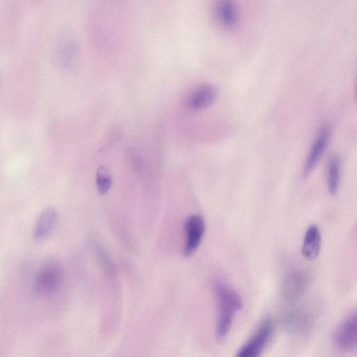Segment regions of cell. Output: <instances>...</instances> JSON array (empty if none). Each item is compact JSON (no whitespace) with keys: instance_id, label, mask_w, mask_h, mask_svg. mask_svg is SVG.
<instances>
[{"instance_id":"6da1fadb","label":"cell","mask_w":357,"mask_h":357,"mask_svg":"<svg viewBox=\"0 0 357 357\" xmlns=\"http://www.w3.org/2000/svg\"><path fill=\"white\" fill-rule=\"evenodd\" d=\"M218 315L215 336L218 340H224L231 328L236 314L243 307L238 294L228 284L217 282L214 287Z\"/></svg>"},{"instance_id":"7a4b0ae2","label":"cell","mask_w":357,"mask_h":357,"mask_svg":"<svg viewBox=\"0 0 357 357\" xmlns=\"http://www.w3.org/2000/svg\"><path fill=\"white\" fill-rule=\"evenodd\" d=\"M274 329L273 319L268 317L264 318L235 357H260L271 341Z\"/></svg>"},{"instance_id":"3957f363","label":"cell","mask_w":357,"mask_h":357,"mask_svg":"<svg viewBox=\"0 0 357 357\" xmlns=\"http://www.w3.org/2000/svg\"><path fill=\"white\" fill-rule=\"evenodd\" d=\"M61 278V266L53 261L46 262L36 277L34 284L36 293L40 296L52 294L60 285Z\"/></svg>"},{"instance_id":"277c9868","label":"cell","mask_w":357,"mask_h":357,"mask_svg":"<svg viewBox=\"0 0 357 357\" xmlns=\"http://www.w3.org/2000/svg\"><path fill=\"white\" fill-rule=\"evenodd\" d=\"M336 347L344 351H352L357 344V314L351 313L339 325L333 335Z\"/></svg>"},{"instance_id":"5b68a950","label":"cell","mask_w":357,"mask_h":357,"mask_svg":"<svg viewBox=\"0 0 357 357\" xmlns=\"http://www.w3.org/2000/svg\"><path fill=\"white\" fill-rule=\"evenodd\" d=\"M204 231V221L200 215H192L186 219L184 224L185 243L183 251L185 257H190L197 251Z\"/></svg>"},{"instance_id":"8992f818","label":"cell","mask_w":357,"mask_h":357,"mask_svg":"<svg viewBox=\"0 0 357 357\" xmlns=\"http://www.w3.org/2000/svg\"><path fill=\"white\" fill-rule=\"evenodd\" d=\"M308 277L302 272L294 271L287 274L282 284V296L286 303L294 304L305 291L308 285Z\"/></svg>"},{"instance_id":"52a82bcc","label":"cell","mask_w":357,"mask_h":357,"mask_svg":"<svg viewBox=\"0 0 357 357\" xmlns=\"http://www.w3.org/2000/svg\"><path fill=\"white\" fill-rule=\"evenodd\" d=\"M328 139L329 130L324 126L314 139L306 158L303 172L304 177L308 176L317 165L326 148Z\"/></svg>"},{"instance_id":"ba28073f","label":"cell","mask_w":357,"mask_h":357,"mask_svg":"<svg viewBox=\"0 0 357 357\" xmlns=\"http://www.w3.org/2000/svg\"><path fill=\"white\" fill-rule=\"evenodd\" d=\"M218 91L215 85L206 84L199 86L189 96L188 105L192 110H200L215 100Z\"/></svg>"},{"instance_id":"9c48e42d","label":"cell","mask_w":357,"mask_h":357,"mask_svg":"<svg viewBox=\"0 0 357 357\" xmlns=\"http://www.w3.org/2000/svg\"><path fill=\"white\" fill-rule=\"evenodd\" d=\"M215 17L219 23L225 28H234L238 21V12L231 1H220L215 8Z\"/></svg>"},{"instance_id":"30bf717a","label":"cell","mask_w":357,"mask_h":357,"mask_svg":"<svg viewBox=\"0 0 357 357\" xmlns=\"http://www.w3.org/2000/svg\"><path fill=\"white\" fill-rule=\"evenodd\" d=\"M321 248V234L315 225H310L307 229L303 247L302 254L307 259H314L319 255Z\"/></svg>"},{"instance_id":"8fae6325","label":"cell","mask_w":357,"mask_h":357,"mask_svg":"<svg viewBox=\"0 0 357 357\" xmlns=\"http://www.w3.org/2000/svg\"><path fill=\"white\" fill-rule=\"evenodd\" d=\"M57 220L56 211L53 208L44 210L36 224L33 236L36 240H42L49 235Z\"/></svg>"},{"instance_id":"7c38bea8","label":"cell","mask_w":357,"mask_h":357,"mask_svg":"<svg viewBox=\"0 0 357 357\" xmlns=\"http://www.w3.org/2000/svg\"><path fill=\"white\" fill-rule=\"evenodd\" d=\"M340 184V162L336 156L331 158L327 168V187L328 192L335 195Z\"/></svg>"},{"instance_id":"4fadbf2b","label":"cell","mask_w":357,"mask_h":357,"mask_svg":"<svg viewBox=\"0 0 357 357\" xmlns=\"http://www.w3.org/2000/svg\"><path fill=\"white\" fill-rule=\"evenodd\" d=\"M96 183L99 193L104 195L110 189L112 184V178L107 169L100 167L96 173Z\"/></svg>"}]
</instances>
